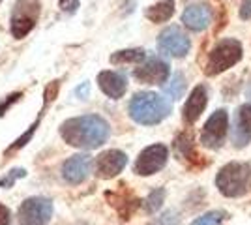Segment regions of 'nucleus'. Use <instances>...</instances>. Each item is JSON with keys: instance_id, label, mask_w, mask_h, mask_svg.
Here are the masks:
<instances>
[{"instance_id": "bb28decb", "label": "nucleus", "mask_w": 251, "mask_h": 225, "mask_svg": "<svg viewBox=\"0 0 251 225\" xmlns=\"http://www.w3.org/2000/svg\"><path fill=\"white\" fill-rule=\"evenodd\" d=\"M148 225H180V216L175 210H167V212H163L159 218L152 220Z\"/></svg>"}, {"instance_id": "20e7f679", "label": "nucleus", "mask_w": 251, "mask_h": 225, "mask_svg": "<svg viewBox=\"0 0 251 225\" xmlns=\"http://www.w3.org/2000/svg\"><path fill=\"white\" fill-rule=\"evenodd\" d=\"M242 58V45L236 40H223L208 54L206 75H220L225 70L238 64Z\"/></svg>"}, {"instance_id": "6e6552de", "label": "nucleus", "mask_w": 251, "mask_h": 225, "mask_svg": "<svg viewBox=\"0 0 251 225\" xmlns=\"http://www.w3.org/2000/svg\"><path fill=\"white\" fill-rule=\"evenodd\" d=\"M169 158V149L165 145H150L139 154V158L135 161V173L141 176H150L156 175L157 171H161L167 163Z\"/></svg>"}, {"instance_id": "7ed1b4c3", "label": "nucleus", "mask_w": 251, "mask_h": 225, "mask_svg": "<svg viewBox=\"0 0 251 225\" xmlns=\"http://www.w3.org/2000/svg\"><path fill=\"white\" fill-rule=\"evenodd\" d=\"M216 188L225 197H242L251 192V165L232 161L221 167L216 176Z\"/></svg>"}, {"instance_id": "72a5a7b5", "label": "nucleus", "mask_w": 251, "mask_h": 225, "mask_svg": "<svg viewBox=\"0 0 251 225\" xmlns=\"http://www.w3.org/2000/svg\"><path fill=\"white\" fill-rule=\"evenodd\" d=\"M0 2H2V0H0Z\"/></svg>"}, {"instance_id": "b1692460", "label": "nucleus", "mask_w": 251, "mask_h": 225, "mask_svg": "<svg viewBox=\"0 0 251 225\" xmlns=\"http://www.w3.org/2000/svg\"><path fill=\"white\" fill-rule=\"evenodd\" d=\"M175 149H176L178 158H189V154H193V143H191V135H180L175 143Z\"/></svg>"}, {"instance_id": "6ab92c4d", "label": "nucleus", "mask_w": 251, "mask_h": 225, "mask_svg": "<svg viewBox=\"0 0 251 225\" xmlns=\"http://www.w3.org/2000/svg\"><path fill=\"white\" fill-rule=\"evenodd\" d=\"M45 113V111H40V115H38V118L34 120V124L32 126H28V129L25 131V133H21V137H17V139L11 143L8 149L4 150V158H11L15 152H19L21 149H25L28 143H30V139L34 137V133H36V129H38V126H40V122H42V115Z\"/></svg>"}, {"instance_id": "ddd939ff", "label": "nucleus", "mask_w": 251, "mask_h": 225, "mask_svg": "<svg viewBox=\"0 0 251 225\" xmlns=\"http://www.w3.org/2000/svg\"><path fill=\"white\" fill-rule=\"evenodd\" d=\"M120 188H122V190H118V192H107L105 197H107L109 204L118 212L120 220H122V222H127V220L131 218V214L137 210V206L141 204V201L127 192L126 186H120Z\"/></svg>"}, {"instance_id": "9d476101", "label": "nucleus", "mask_w": 251, "mask_h": 225, "mask_svg": "<svg viewBox=\"0 0 251 225\" xmlns=\"http://www.w3.org/2000/svg\"><path fill=\"white\" fill-rule=\"evenodd\" d=\"M157 47H159V51L163 54L175 56V58H182V56H186L189 53L191 42H189V38L178 26H169V28H165L163 32L159 34Z\"/></svg>"}, {"instance_id": "423d86ee", "label": "nucleus", "mask_w": 251, "mask_h": 225, "mask_svg": "<svg viewBox=\"0 0 251 225\" xmlns=\"http://www.w3.org/2000/svg\"><path fill=\"white\" fill-rule=\"evenodd\" d=\"M38 15H40L38 0H19L13 10V15H11V36L15 40H23L36 26Z\"/></svg>"}, {"instance_id": "cd10ccee", "label": "nucleus", "mask_w": 251, "mask_h": 225, "mask_svg": "<svg viewBox=\"0 0 251 225\" xmlns=\"http://www.w3.org/2000/svg\"><path fill=\"white\" fill-rule=\"evenodd\" d=\"M21 98H23V92H11L10 96H6V100L0 103V117H4V115H6V111H8L13 103H17Z\"/></svg>"}, {"instance_id": "39448f33", "label": "nucleus", "mask_w": 251, "mask_h": 225, "mask_svg": "<svg viewBox=\"0 0 251 225\" xmlns=\"http://www.w3.org/2000/svg\"><path fill=\"white\" fill-rule=\"evenodd\" d=\"M52 201L47 197H28L17 210V225H49Z\"/></svg>"}, {"instance_id": "0eeeda50", "label": "nucleus", "mask_w": 251, "mask_h": 225, "mask_svg": "<svg viewBox=\"0 0 251 225\" xmlns=\"http://www.w3.org/2000/svg\"><path fill=\"white\" fill-rule=\"evenodd\" d=\"M229 135V113L225 109H218L212 113L204 122V128L201 131V145L206 149H220L223 141Z\"/></svg>"}, {"instance_id": "393cba45", "label": "nucleus", "mask_w": 251, "mask_h": 225, "mask_svg": "<svg viewBox=\"0 0 251 225\" xmlns=\"http://www.w3.org/2000/svg\"><path fill=\"white\" fill-rule=\"evenodd\" d=\"M58 92H60V81H51L49 85L45 86V90H43V111L51 105L52 101L56 100L58 96Z\"/></svg>"}, {"instance_id": "9b49d317", "label": "nucleus", "mask_w": 251, "mask_h": 225, "mask_svg": "<svg viewBox=\"0 0 251 225\" xmlns=\"http://www.w3.org/2000/svg\"><path fill=\"white\" fill-rule=\"evenodd\" d=\"M92 169V158L88 154H75L64 161L62 165V178L72 186L83 184Z\"/></svg>"}, {"instance_id": "2eb2a0df", "label": "nucleus", "mask_w": 251, "mask_h": 225, "mask_svg": "<svg viewBox=\"0 0 251 225\" xmlns=\"http://www.w3.org/2000/svg\"><path fill=\"white\" fill-rule=\"evenodd\" d=\"M206 103H208V94H206V88L202 85L195 86L189 94L186 105L182 109V118L186 124H195L199 120L201 113L206 109Z\"/></svg>"}, {"instance_id": "c85d7f7f", "label": "nucleus", "mask_w": 251, "mask_h": 225, "mask_svg": "<svg viewBox=\"0 0 251 225\" xmlns=\"http://www.w3.org/2000/svg\"><path fill=\"white\" fill-rule=\"evenodd\" d=\"M0 225H11V212L6 204L0 203Z\"/></svg>"}, {"instance_id": "7c9ffc66", "label": "nucleus", "mask_w": 251, "mask_h": 225, "mask_svg": "<svg viewBox=\"0 0 251 225\" xmlns=\"http://www.w3.org/2000/svg\"><path fill=\"white\" fill-rule=\"evenodd\" d=\"M60 2V8L66 11H75L79 8V2L77 0H58Z\"/></svg>"}, {"instance_id": "c756f323", "label": "nucleus", "mask_w": 251, "mask_h": 225, "mask_svg": "<svg viewBox=\"0 0 251 225\" xmlns=\"http://www.w3.org/2000/svg\"><path fill=\"white\" fill-rule=\"evenodd\" d=\"M75 94L81 98V100H86L88 94H90V83H83L81 86L75 88Z\"/></svg>"}, {"instance_id": "1a4fd4ad", "label": "nucleus", "mask_w": 251, "mask_h": 225, "mask_svg": "<svg viewBox=\"0 0 251 225\" xmlns=\"http://www.w3.org/2000/svg\"><path fill=\"white\" fill-rule=\"evenodd\" d=\"M127 165V156L126 152L118 149H111L101 152L94 163V171L96 176L101 178V180H111L118 176L120 173L124 171V167Z\"/></svg>"}, {"instance_id": "dca6fc26", "label": "nucleus", "mask_w": 251, "mask_h": 225, "mask_svg": "<svg viewBox=\"0 0 251 225\" xmlns=\"http://www.w3.org/2000/svg\"><path fill=\"white\" fill-rule=\"evenodd\" d=\"M182 23L193 32H201L208 28L212 23V11L204 4H191L182 13Z\"/></svg>"}, {"instance_id": "f8f14e48", "label": "nucleus", "mask_w": 251, "mask_h": 225, "mask_svg": "<svg viewBox=\"0 0 251 225\" xmlns=\"http://www.w3.org/2000/svg\"><path fill=\"white\" fill-rule=\"evenodd\" d=\"M169 75H171L169 64H165L159 58H150L145 64L135 68L133 72V77L143 85H165Z\"/></svg>"}, {"instance_id": "f257e3e1", "label": "nucleus", "mask_w": 251, "mask_h": 225, "mask_svg": "<svg viewBox=\"0 0 251 225\" xmlns=\"http://www.w3.org/2000/svg\"><path fill=\"white\" fill-rule=\"evenodd\" d=\"M111 135V126L100 115H83L64 120L60 126V137L66 145L83 150L100 149Z\"/></svg>"}, {"instance_id": "2f4dec72", "label": "nucleus", "mask_w": 251, "mask_h": 225, "mask_svg": "<svg viewBox=\"0 0 251 225\" xmlns=\"http://www.w3.org/2000/svg\"><path fill=\"white\" fill-rule=\"evenodd\" d=\"M240 17L242 19H251V0H246V2L242 4Z\"/></svg>"}, {"instance_id": "412c9836", "label": "nucleus", "mask_w": 251, "mask_h": 225, "mask_svg": "<svg viewBox=\"0 0 251 225\" xmlns=\"http://www.w3.org/2000/svg\"><path fill=\"white\" fill-rule=\"evenodd\" d=\"M167 85H163V90H165V94L169 98H173V100H178V98H182L184 94V90H186V79H184V75L182 74H175L171 77V81H165Z\"/></svg>"}, {"instance_id": "f3484780", "label": "nucleus", "mask_w": 251, "mask_h": 225, "mask_svg": "<svg viewBox=\"0 0 251 225\" xmlns=\"http://www.w3.org/2000/svg\"><path fill=\"white\" fill-rule=\"evenodd\" d=\"M251 141V105L246 103L238 109L234 118V128H232V143L234 147H246Z\"/></svg>"}, {"instance_id": "a211bd4d", "label": "nucleus", "mask_w": 251, "mask_h": 225, "mask_svg": "<svg viewBox=\"0 0 251 225\" xmlns=\"http://www.w3.org/2000/svg\"><path fill=\"white\" fill-rule=\"evenodd\" d=\"M175 13V0H159L147 10V17L152 23H165Z\"/></svg>"}, {"instance_id": "5701e85b", "label": "nucleus", "mask_w": 251, "mask_h": 225, "mask_svg": "<svg viewBox=\"0 0 251 225\" xmlns=\"http://www.w3.org/2000/svg\"><path fill=\"white\" fill-rule=\"evenodd\" d=\"M227 220V214L221 212V210H214V212H208V214L197 218L191 225H221Z\"/></svg>"}, {"instance_id": "473e14b6", "label": "nucleus", "mask_w": 251, "mask_h": 225, "mask_svg": "<svg viewBox=\"0 0 251 225\" xmlns=\"http://www.w3.org/2000/svg\"><path fill=\"white\" fill-rule=\"evenodd\" d=\"M248 92H250V98H251V85H250V90H248Z\"/></svg>"}, {"instance_id": "f03ea898", "label": "nucleus", "mask_w": 251, "mask_h": 225, "mask_svg": "<svg viewBox=\"0 0 251 225\" xmlns=\"http://www.w3.org/2000/svg\"><path fill=\"white\" fill-rule=\"evenodd\" d=\"M129 117L137 124L143 126H154L165 120L171 113V101L156 92H139L129 101Z\"/></svg>"}, {"instance_id": "4be33fe9", "label": "nucleus", "mask_w": 251, "mask_h": 225, "mask_svg": "<svg viewBox=\"0 0 251 225\" xmlns=\"http://www.w3.org/2000/svg\"><path fill=\"white\" fill-rule=\"evenodd\" d=\"M165 201V190L163 188H156L154 192H150L147 199H145V210H147L148 214H154L157 212L159 208H161V204Z\"/></svg>"}, {"instance_id": "4468645a", "label": "nucleus", "mask_w": 251, "mask_h": 225, "mask_svg": "<svg viewBox=\"0 0 251 225\" xmlns=\"http://www.w3.org/2000/svg\"><path fill=\"white\" fill-rule=\"evenodd\" d=\"M98 86L107 98L120 100L126 94V90H127V81H126V77L122 74L107 70V72H101L98 75Z\"/></svg>"}, {"instance_id": "aec40b11", "label": "nucleus", "mask_w": 251, "mask_h": 225, "mask_svg": "<svg viewBox=\"0 0 251 225\" xmlns=\"http://www.w3.org/2000/svg\"><path fill=\"white\" fill-rule=\"evenodd\" d=\"M145 58H147L145 49H124V51H116L111 54L113 64H139Z\"/></svg>"}, {"instance_id": "a878e982", "label": "nucleus", "mask_w": 251, "mask_h": 225, "mask_svg": "<svg viewBox=\"0 0 251 225\" xmlns=\"http://www.w3.org/2000/svg\"><path fill=\"white\" fill-rule=\"evenodd\" d=\"M25 176H26V169H23V167L11 169V171H8L0 178V188H11L19 178H25Z\"/></svg>"}]
</instances>
